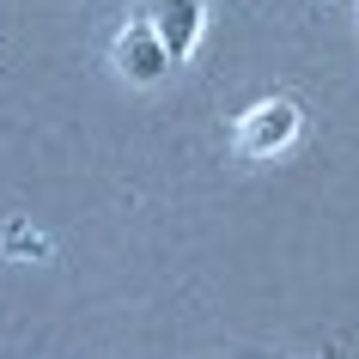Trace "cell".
Returning a JSON list of instances; mask_svg holds the SVG:
<instances>
[{
    "mask_svg": "<svg viewBox=\"0 0 359 359\" xmlns=\"http://www.w3.org/2000/svg\"><path fill=\"white\" fill-rule=\"evenodd\" d=\"M238 147L250 152V158H274V152L292 147V134H299V110L286 104V97H262L256 110L238 116Z\"/></svg>",
    "mask_w": 359,
    "mask_h": 359,
    "instance_id": "6da1fadb",
    "label": "cell"
},
{
    "mask_svg": "<svg viewBox=\"0 0 359 359\" xmlns=\"http://www.w3.org/2000/svg\"><path fill=\"white\" fill-rule=\"evenodd\" d=\"M147 31L158 37V49H165L170 61H183L195 49V37H201V0H147Z\"/></svg>",
    "mask_w": 359,
    "mask_h": 359,
    "instance_id": "7a4b0ae2",
    "label": "cell"
},
{
    "mask_svg": "<svg viewBox=\"0 0 359 359\" xmlns=\"http://www.w3.org/2000/svg\"><path fill=\"white\" fill-rule=\"evenodd\" d=\"M116 67H122L134 86H152V79L170 67V55L158 49V37L147 31V19H128L122 31H116Z\"/></svg>",
    "mask_w": 359,
    "mask_h": 359,
    "instance_id": "3957f363",
    "label": "cell"
},
{
    "mask_svg": "<svg viewBox=\"0 0 359 359\" xmlns=\"http://www.w3.org/2000/svg\"><path fill=\"white\" fill-rule=\"evenodd\" d=\"M6 250L13 256H43V238H31V226H6Z\"/></svg>",
    "mask_w": 359,
    "mask_h": 359,
    "instance_id": "277c9868",
    "label": "cell"
}]
</instances>
